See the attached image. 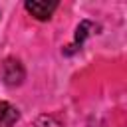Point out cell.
<instances>
[{
  "label": "cell",
  "mask_w": 127,
  "mask_h": 127,
  "mask_svg": "<svg viewBox=\"0 0 127 127\" xmlns=\"http://www.w3.org/2000/svg\"><path fill=\"white\" fill-rule=\"evenodd\" d=\"M32 127H64L56 117H52V115H40L34 123H32Z\"/></svg>",
  "instance_id": "5"
},
{
  "label": "cell",
  "mask_w": 127,
  "mask_h": 127,
  "mask_svg": "<svg viewBox=\"0 0 127 127\" xmlns=\"http://www.w3.org/2000/svg\"><path fill=\"white\" fill-rule=\"evenodd\" d=\"M58 6H60V4H58L56 0H26V4H24V8H26L36 20H40V22L50 20Z\"/></svg>",
  "instance_id": "2"
},
{
  "label": "cell",
  "mask_w": 127,
  "mask_h": 127,
  "mask_svg": "<svg viewBox=\"0 0 127 127\" xmlns=\"http://www.w3.org/2000/svg\"><path fill=\"white\" fill-rule=\"evenodd\" d=\"M18 119L20 111L8 101H0V127H12Z\"/></svg>",
  "instance_id": "4"
},
{
  "label": "cell",
  "mask_w": 127,
  "mask_h": 127,
  "mask_svg": "<svg viewBox=\"0 0 127 127\" xmlns=\"http://www.w3.org/2000/svg\"><path fill=\"white\" fill-rule=\"evenodd\" d=\"M97 30H99V26H97V24H93L91 20H81V22H79V26L75 28L73 44L69 46V50H65V54H71V52L79 50V48H81V44H83V42H85L89 36L97 34Z\"/></svg>",
  "instance_id": "3"
},
{
  "label": "cell",
  "mask_w": 127,
  "mask_h": 127,
  "mask_svg": "<svg viewBox=\"0 0 127 127\" xmlns=\"http://www.w3.org/2000/svg\"><path fill=\"white\" fill-rule=\"evenodd\" d=\"M24 77H26V69H24L20 60H16V58L4 60V64H2V81L6 85L16 87L24 81Z\"/></svg>",
  "instance_id": "1"
}]
</instances>
